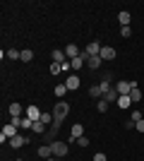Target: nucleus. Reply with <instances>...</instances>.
Here are the masks:
<instances>
[{
    "instance_id": "f257e3e1",
    "label": "nucleus",
    "mask_w": 144,
    "mask_h": 161,
    "mask_svg": "<svg viewBox=\"0 0 144 161\" xmlns=\"http://www.w3.org/2000/svg\"><path fill=\"white\" fill-rule=\"evenodd\" d=\"M67 113H70V103L65 99H60L55 103V108H53V123H62L67 118Z\"/></svg>"
},
{
    "instance_id": "f03ea898",
    "label": "nucleus",
    "mask_w": 144,
    "mask_h": 161,
    "mask_svg": "<svg viewBox=\"0 0 144 161\" xmlns=\"http://www.w3.org/2000/svg\"><path fill=\"white\" fill-rule=\"evenodd\" d=\"M51 147H53V156L55 159H65L67 156V152H70V147H67V142H51Z\"/></svg>"
},
{
    "instance_id": "7ed1b4c3",
    "label": "nucleus",
    "mask_w": 144,
    "mask_h": 161,
    "mask_svg": "<svg viewBox=\"0 0 144 161\" xmlns=\"http://www.w3.org/2000/svg\"><path fill=\"white\" fill-rule=\"evenodd\" d=\"M87 60H89V55H87V51H82V53L77 55V58H72V60H70V67H72V70L77 72V70H82V65H84Z\"/></svg>"
},
{
    "instance_id": "20e7f679",
    "label": "nucleus",
    "mask_w": 144,
    "mask_h": 161,
    "mask_svg": "<svg viewBox=\"0 0 144 161\" xmlns=\"http://www.w3.org/2000/svg\"><path fill=\"white\" fill-rule=\"evenodd\" d=\"M79 137H84V125L82 123H75V125L70 128V142H77Z\"/></svg>"
},
{
    "instance_id": "39448f33",
    "label": "nucleus",
    "mask_w": 144,
    "mask_h": 161,
    "mask_svg": "<svg viewBox=\"0 0 144 161\" xmlns=\"http://www.w3.org/2000/svg\"><path fill=\"white\" fill-rule=\"evenodd\" d=\"M135 84H137V82H123V80H120V82L115 84V89H118V94H120V96H127V94L132 92V87H135Z\"/></svg>"
},
{
    "instance_id": "423d86ee",
    "label": "nucleus",
    "mask_w": 144,
    "mask_h": 161,
    "mask_svg": "<svg viewBox=\"0 0 144 161\" xmlns=\"http://www.w3.org/2000/svg\"><path fill=\"white\" fill-rule=\"evenodd\" d=\"M79 84H82V82H79V75H77V72H72L67 80H65V87H67L70 92H77V89H79Z\"/></svg>"
},
{
    "instance_id": "0eeeda50",
    "label": "nucleus",
    "mask_w": 144,
    "mask_h": 161,
    "mask_svg": "<svg viewBox=\"0 0 144 161\" xmlns=\"http://www.w3.org/2000/svg\"><path fill=\"white\" fill-rule=\"evenodd\" d=\"M41 113H43L41 108L31 103V106H27V113H24V115H27L29 120H34V123H36V120H41Z\"/></svg>"
},
{
    "instance_id": "6e6552de",
    "label": "nucleus",
    "mask_w": 144,
    "mask_h": 161,
    "mask_svg": "<svg viewBox=\"0 0 144 161\" xmlns=\"http://www.w3.org/2000/svg\"><path fill=\"white\" fill-rule=\"evenodd\" d=\"M101 48H103V46L99 43V41H91V43L84 48V51H87V55L91 58V55H101Z\"/></svg>"
},
{
    "instance_id": "1a4fd4ad",
    "label": "nucleus",
    "mask_w": 144,
    "mask_h": 161,
    "mask_svg": "<svg viewBox=\"0 0 144 161\" xmlns=\"http://www.w3.org/2000/svg\"><path fill=\"white\" fill-rule=\"evenodd\" d=\"M79 53H82V51H79V46H77V43H67V46H65V55H67L70 60H72V58H77Z\"/></svg>"
},
{
    "instance_id": "9d476101",
    "label": "nucleus",
    "mask_w": 144,
    "mask_h": 161,
    "mask_svg": "<svg viewBox=\"0 0 144 161\" xmlns=\"http://www.w3.org/2000/svg\"><path fill=\"white\" fill-rule=\"evenodd\" d=\"M60 125H62V123H53V125L48 128V132H46V142H55V135H58Z\"/></svg>"
},
{
    "instance_id": "9b49d317",
    "label": "nucleus",
    "mask_w": 144,
    "mask_h": 161,
    "mask_svg": "<svg viewBox=\"0 0 144 161\" xmlns=\"http://www.w3.org/2000/svg\"><path fill=\"white\" fill-rule=\"evenodd\" d=\"M27 135H17V137H12V140H10V147H14V149H19V147H24V144H27Z\"/></svg>"
},
{
    "instance_id": "f8f14e48",
    "label": "nucleus",
    "mask_w": 144,
    "mask_h": 161,
    "mask_svg": "<svg viewBox=\"0 0 144 161\" xmlns=\"http://www.w3.org/2000/svg\"><path fill=\"white\" fill-rule=\"evenodd\" d=\"M118 96H120V94H118V89H115V87H110L108 92L103 94V101H108V103H115V101H118Z\"/></svg>"
},
{
    "instance_id": "ddd939ff",
    "label": "nucleus",
    "mask_w": 144,
    "mask_h": 161,
    "mask_svg": "<svg viewBox=\"0 0 144 161\" xmlns=\"http://www.w3.org/2000/svg\"><path fill=\"white\" fill-rule=\"evenodd\" d=\"M130 19H132V14L127 12V10H120V14H118V22H120V27H130Z\"/></svg>"
},
{
    "instance_id": "4468645a",
    "label": "nucleus",
    "mask_w": 144,
    "mask_h": 161,
    "mask_svg": "<svg viewBox=\"0 0 144 161\" xmlns=\"http://www.w3.org/2000/svg\"><path fill=\"white\" fill-rule=\"evenodd\" d=\"M113 58H115V48L103 46V48H101V60H113Z\"/></svg>"
},
{
    "instance_id": "2eb2a0df",
    "label": "nucleus",
    "mask_w": 144,
    "mask_h": 161,
    "mask_svg": "<svg viewBox=\"0 0 144 161\" xmlns=\"http://www.w3.org/2000/svg\"><path fill=\"white\" fill-rule=\"evenodd\" d=\"M39 156H41V159H51V156H53V147H51V144H41V147H39Z\"/></svg>"
},
{
    "instance_id": "dca6fc26",
    "label": "nucleus",
    "mask_w": 144,
    "mask_h": 161,
    "mask_svg": "<svg viewBox=\"0 0 144 161\" xmlns=\"http://www.w3.org/2000/svg\"><path fill=\"white\" fill-rule=\"evenodd\" d=\"M51 55H53V63H67V55H65V51H60V48H55Z\"/></svg>"
},
{
    "instance_id": "f3484780",
    "label": "nucleus",
    "mask_w": 144,
    "mask_h": 161,
    "mask_svg": "<svg viewBox=\"0 0 144 161\" xmlns=\"http://www.w3.org/2000/svg\"><path fill=\"white\" fill-rule=\"evenodd\" d=\"M127 96L132 99V103H137V101H142V89H139V84H135V87H132V92H130Z\"/></svg>"
},
{
    "instance_id": "a211bd4d",
    "label": "nucleus",
    "mask_w": 144,
    "mask_h": 161,
    "mask_svg": "<svg viewBox=\"0 0 144 161\" xmlns=\"http://www.w3.org/2000/svg\"><path fill=\"white\" fill-rule=\"evenodd\" d=\"M87 65H89L91 70H99V67H101V55H91L89 60H87Z\"/></svg>"
},
{
    "instance_id": "6ab92c4d",
    "label": "nucleus",
    "mask_w": 144,
    "mask_h": 161,
    "mask_svg": "<svg viewBox=\"0 0 144 161\" xmlns=\"http://www.w3.org/2000/svg\"><path fill=\"white\" fill-rule=\"evenodd\" d=\"M22 111H24V106H22V103H10V115H12V118L22 115Z\"/></svg>"
},
{
    "instance_id": "aec40b11",
    "label": "nucleus",
    "mask_w": 144,
    "mask_h": 161,
    "mask_svg": "<svg viewBox=\"0 0 144 161\" xmlns=\"http://www.w3.org/2000/svg\"><path fill=\"white\" fill-rule=\"evenodd\" d=\"M115 103H118L120 108H130V106H132V99H130V96H118Z\"/></svg>"
},
{
    "instance_id": "412c9836",
    "label": "nucleus",
    "mask_w": 144,
    "mask_h": 161,
    "mask_svg": "<svg viewBox=\"0 0 144 161\" xmlns=\"http://www.w3.org/2000/svg\"><path fill=\"white\" fill-rule=\"evenodd\" d=\"M46 128H48V125H46L43 120H36V123H34V128H31V130H34L36 135H43V132H46Z\"/></svg>"
},
{
    "instance_id": "4be33fe9",
    "label": "nucleus",
    "mask_w": 144,
    "mask_h": 161,
    "mask_svg": "<svg viewBox=\"0 0 144 161\" xmlns=\"http://www.w3.org/2000/svg\"><path fill=\"white\" fill-rule=\"evenodd\" d=\"M53 92H55V96H58V99H62V96L67 94L70 89H67V87H65V84H55V89H53Z\"/></svg>"
},
{
    "instance_id": "5701e85b",
    "label": "nucleus",
    "mask_w": 144,
    "mask_h": 161,
    "mask_svg": "<svg viewBox=\"0 0 144 161\" xmlns=\"http://www.w3.org/2000/svg\"><path fill=\"white\" fill-rule=\"evenodd\" d=\"M89 94L94 96V99H99V96H101V99H103V89H101V84H94V87L89 89Z\"/></svg>"
},
{
    "instance_id": "b1692460",
    "label": "nucleus",
    "mask_w": 144,
    "mask_h": 161,
    "mask_svg": "<svg viewBox=\"0 0 144 161\" xmlns=\"http://www.w3.org/2000/svg\"><path fill=\"white\" fill-rule=\"evenodd\" d=\"M31 58H34V51H31V48H24V51H22V58H19V60L29 63V60H31Z\"/></svg>"
},
{
    "instance_id": "393cba45",
    "label": "nucleus",
    "mask_w": 144,
    "mask_h": 161,
    "mask_svg": "<svg viewBox=\"0 0 144 161\" xmlns=\"http://www.w3.org/2000/svg\"><path fill=\"white\" fill-rule=\"evenodd\" d=\"M7 58H10V60H17V58H22V51H17V48H10V51H7Z\"/></svg>"
},
{
    "instance_id": "a878e982",
    "label": "nucleus",
    "mask_w": 144,
    "mask_h": 161,
    "mask_svg": "<svg viewBox=\"0 0 144 161\" xmlns=\"http://www.w3.org/2000/svg\"><path fill=\"white\" fill-rule=\"evenodd\" d=\"M96 111H99V113H106V111H108V101H99V103H96Z\"/></svg>"
},
{
    "instance_id": "bb28decb",
    "label": "nucleus",
    "mask_w": 144,
    "mask_h": 161,
    "mask_svg": "<svg viewBox=\"0 0 144 161\" xmlns=\"http://www.w3.org/2000/svg\"><path fill=\"white\" fill-rule=\"evenodd\" d=\"M62 72V63H53L51 65V75H60Z\"/></svg>"
},
{
    "instance_id": "cd10ccee",
    "label": "nucleus",
    "mask_w": 144,
    "mask_h": 161,
    "mask_svg": "<svg viewBox=\"0 0 144 161\" xmlns=\"http://www.w3.org/2000/svg\"><path fill=\"white\" fill-rule=\"evenodd\" d=\"M120 36H123V39H130V36H132V29L130 27H120Z\"/></svg>"
},
{
    "instance_id": "c85d7f7f",
    "label": "nucleus",
    "mask_w": 144,
    "mask_h": 161,
    "mask_svg": "<svg viewBox=\"0 0 144 161\" xmlns=\"http://www.w3.org/2000/svg\"><path fill=\"white\" fill-rule=\"evenodd\" d=\"M77 144H79V147H82V149H84V147H89L91 142H89V140H87V137H79V140H77Z\"/></svg>"
},
{
    "instance_id": "c756f323",
    "label": "nucleus",
    "mask_w": 144,
    "mask_h": 161,
    "mask_svg": "<svg viewBox=\"0 0 144 161\" xmlns=\"http://www.w3.org/2000/svg\"><path fill=\"white\" fill-rule=\"evenodd\" d=\"M94 161H108V156L103 154V152H99V154H94Z\"/></svg>"
},
{
    "instance_id": "7c9ffc66",
    "label": "nucleus",
    "mask_w": 144,
    "mask_h": 161,
    "mask_svg": "<svg viewBox=\"0 0 144 161\" xmlns=\"http://www.w3.org/2000/svg\"><path fill=\"white\" fill-rule=\"evenodd\" d=\"M130 120H135V123H139V120H142V113H139V111H135V113H132V118H130Z\"/></svg>"
},
{
    "instance_id": "2f4dec72",
    "label": "nucleus",
    "mask_w": 144,
    "mask_h": 161,
    "mask_svg": "<svg viewBox=\"0 0 144 161\" xmlns=\"http://www.w3.org/2000/svg\"><path fill=\"white\" fill-rule=\"evenodd\" d=\"M135 128H137L139 132H144V118H142V120H139V123H135Z\"/></svg>"
},
{
    "instance_id": "473e14b6",
    "label": "nucleus",
    "mask_w": 144,
    "mask_h": 161,
    "mask_svg": "<svg viewBox=\"0 0 144 161\" xmlns=\"http://www.w3.org/2000/svg\"><path fill=\"white\" fill-rule=\"evenodd\" d=\"M135 128V120H125V130H132Z\"/></svg>"
},
{
    "instance_id": "72a5a7b5",
    "label": "nucleus",
    "mask_w": 144,
    "mask_h": 161,
    "mask_svg": "<svg viewBox=\"0 0 144 161\" xmlns=\"http://www.w3.org/2000/svg\"><path fill=\"white\" fill-rule=\"evenodd\" d=\"M46 161H58V159H55V156H51V159H46Z\"/></svg>"
},
{
    "instance_id": "f704fd0d",
    "label": "nucleus",
    "mask_w": 144,
    "mask_h": 161,
    "mask_svg": "<svg viewBox=\"0 0 144 161\" xmlns=\"http://www.w3.org/2000/svg\"><path fill=\"white\" fill-rule=\"evenodd\" d=\"M14 161H24V159H14Z\"/></svg>"
},
{
    "instance_id": "c9c22d12",
    "label": "nucleus",
    "mask_w": 144,
    "mask_h": 161,
    "mask_svg": "<svg viewBox=\"0 0 144 161\" xmlns=\"http://www.w3.org/2000/svg\"><path fill=\"white\" fill-rule=\"evenodd\" d=\"M60 161H65V159H60Z\"/></svg>"
}]
</instances>
